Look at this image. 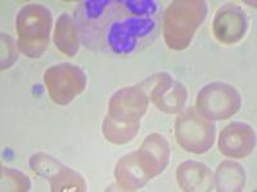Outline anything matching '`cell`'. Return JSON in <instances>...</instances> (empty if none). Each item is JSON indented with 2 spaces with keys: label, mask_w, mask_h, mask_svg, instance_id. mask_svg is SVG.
<instances>
[{
  "label": "cell",
  "mask_w": 257,
  "mask_h": 192,
  "mask_svg": "<svg viewBox=\"0 0 257 192\" xmlns=\"http://www.w3.org/2000/svg\"><path fill=\"white\" fill-rule=\"evenodd\" d=\"M176 180L183 191H211L213 186V174L206 164L196 160H187L176 170Z\"/></svg>",
  "instance_id": "cell-12"
},
{
  "label": "cell",
  "mask_w": 257,
  "mask_h": 192,
  "mask_svg": "<svg viewBox=\"0 0 257 192\" xmlns=\"http://www.w3.org/2000/svg\"><path fill=\"white\" fill-rule=\"evenodd\" d=\"M31 184L26 174L20 170L2 166V190L3 191H29Z\"/></svg>",
  "instance_id": "cell-17"
},
{
  "label": "cell",
  "mask_w": 257,
  "mask_h": 192,
  "mask_svg": "<svg viewBox=\"0 0 257 192\" xmlns=\"http://www.w3.org/2000/svg\"><path fill=\"white\" fill-rule=\"evenodd\" d=\"M215 184L217 191H243L245 184V172L240 164L231 160H225L217 166L215 173Z\"/></svg>",
  "instance_id": "cell-15"
},
{
  "label": "cell",
  "mask_w": 257,
  "mask_h": 192,
  "mask_svg": "<svg viewBox=\"0 0 257 192\" xmlns=\"http://www.w3.org/2000/svg\"><path fill=\"white\" fill-rule=\"evenodd\" d=\"M54 44L68 56H76L80 49V35L75 18L67 13L59 16L54 28Z\"/></svg>",
  "instance_id": "cell-14"
},
{
  "label": "cell",
  "mask_w": 257,
  "mask_h": 192,
  "mask_svg": "<svg viewBox=\"0 0 257 192\" xmlns=\"http://www.w3.org/2000/svg\"><path fill=\"white\" fill-rule=\"evenodd\" d=\"M53 18L49 9L40 4H27L16 20L18 49L27 58H40L48 49Z\"/></svg>",
  "instance_id": "cell-4"
},
{
  "label": "cell",
  "mask_w": 257,
  "mask_h": 192,
  "mask_svg": "<svg viewBox=\"0 0 257 192\" xmlns=\"http://www.w3.org/2000/svg\"><path fill=\"white\" fill-rule=\"evenodd\" d=\"M158 13L155 0H85L75 22L86 48L102 56H127L152 44Z\"/></svg>",
  "instance_id": "cell-1"
},
{
  "label": "cell",
  "mask_w": 257,
  "mask_h": 192,
  "mask_svg": "<svg viewBox=\"0 0 257 192\" xmlns=\"http://www.w3.org/2000/svg\"><path fill=\"white\" fill-rule=\"evenodd\" d=\"M17 58L15 41L7 34H2V70L11 67L17 60Z\"/></svg>",
  "instance_id": "cell-19"
},
{
  "label": "cell",
  "mask_w": 257,
  "mask_h": 192,
  "mask_svg": "<svg viewBox=\"0 0 257 192\" xmlns=\"http://www.w3.org/2000/svg\"><path fill=\"white\" fill-rule=\"evenodd\" d=\"M148 104V94L139 84L116 91L109 99L108 113L103 120L102 132L105 138L114 145H125L134 140Z\"/></svg>",
  "instance_id": "cell-2"
},
{
  "label": "cell",
  "mask_w": 257,
  "mask_h": 192,
  "mask_svg": "<svg viewBox=\"0 0 257 192\" xmlns=\"http://www.w3.org/2000/svg\"><path fill=\"white\" fill-rule=\"evenodd\" d=\"M256 146L253 128L247 123L233 122L224 128L219 137V150L234 159L247 158Z\"/></svg>",
  "instance_id": "cell-11"
},
{
  "label": "cell",
  "mask_w": 257,
  "mask_h": 192,
  "mask_svg": "<svg viewBox=\"0 0 257 192\" xmlns=\"http://www.w3.org/2000/svg\"><path fill=\"white\" fill-rule=\"evenodd\" d=\"M170 145L160 134H151L144 138L139 150L134 152L135 160L149 180L166 169L170 160Z\"/></svg>",
  "instance_id": "cell-9"
},
{
  "label": "cell",
  "mask_w": 257,
  "mask_h": 192,
  "mask_svg": "<svg viewBox=\"0 0 257 192\" xmlns=\"http://www.w3.org/2000/svg\"><path fill=\"white\" fill-rule=\"evenodd\" d=\"M48 180H49L50 190L54 192L86 191V182L82 178V176L75 172L73 169L63 166V164Z\"/></svg>",
  "instance_id": "cell-16"
},
{
  "label": "cell",
  "mask_w": 257,
  "mask_h": 192,
  "mask_svg": "<svg viewBox=\"0 0 257 192\" xmlns=\"http://www.w3.org/2000/svg\"><path fill=\"white\" fill-rule=\"evenodd\" d=\"M242 106V96L237 88L225 82L206 84L197 96V112L210 120H229Z\"/></svg>",
  "instance_id": "cell-5"
},
{
  "label": "cell",
  "mask_w": 257,
  "mask_h": 192,
  "mask_svg": "<svg viewBox=\"0 0 257 192\" xmlns=\"http://www.w3.org/2000/svg\"><path fill=\"white\" fill-rule=\"evenodd\" d=\"M50 99L57 105H67L85 90L86 76L80 67L71 63L52 66L44 73Z\"/></svg>",
  "instance_id": "cell-7"
},
{
  "label": "cell",
  "mask_w": 257,
  "mask_h": 192,
  "mask_svg": "<svg viewBox=\"0 0 257 192\" xmlns=\"http://www.w3.org/2000/svg\"><path fill=\"white\" fill-rule=\"evenodd\" d=\"M247 16L237 4L228 3L217 10L213 18V35L224 45H234L239 42L247 31Z\"/></svg>",
  "instance_id": "cell-10"
},
{
  "label": "cell",
  "mask_w": 257,
  "mask_h": 192,
  "mask_svg": "<svg viewBox=\"0 0 257 192\" xmlns=\"http://www.w3.org/2000/svg\"><path fill=\"white\" fill-rule=\"evenodd\" d=\"M146 84H148L147 88L153 104L161 112L175 114L184 108L188 98L187 90L180 82L174 80L171 74L166 72L157 73L147 80Z\"/></svg>",
  "instance_id": "cell-8"
},
{
  "label": "cell",
  "mask_w": 257,
  "mask_h": 192,
  "mask_svg": "<svg viewBox=\"0 0 257 192\" xmlns=\"http://www.w3.org/2000/svg\"><path fill=\"white\" fill-rule=\"evenodd\" d=\"M175 137L179 145L193 154H205L215 141V124L190 108L178 116L175 122Z\"/></svg>",
  "instance_id": "cell-6"
},
{
  "label": "cell",
  "mask_w": 257,
  "mask_h": 192,
  "mask_svg": "<svg viewBox=\"0 0 257 192\" xmlns=\"http://www.w3.org/2000/svg\"><path fill=\"white\" fill-rule=\"evenodd\" d=\"M207 17L203 0H176L167 6L162 20L165 42L173 50H184Z\"/></svg>",
  "instance_id": "cell-3"
},
{
  "label": "cell",
  "mask_w": 257,
  "mask_h": 192,
  "mask_svg": "<svg viewBox=\"0 0 257 192\" xmlns=\"http://www.w3.org/2000/svg\"><path fill=\"white\" fill-rule=\"evenodd\" d=\"M114 178L120 188L123 191H137L142 188L149 182L148 178L144 176L137 160H135L134 152L123 155L116 164L114 169Z\"/></svg>",
  "instance_id": "cell-13"
},
{
  "label": "cell",
  "mask_w": 257,
  "mask_h": 192,
  "mask_svg": "<svg viewBox=\"0 0 257 192\" xmlns=\"http://www.w3.org/2000/svg\"><path fill=\"white\" fill-rule=\"evenodd\" d=\"M61 166L62 163H59L58 160L45 152L34 154L30 159V168L32 172L44 178H49Z\"/></svg>",
  "instance_id": "cell-18"
}]
</instances>
